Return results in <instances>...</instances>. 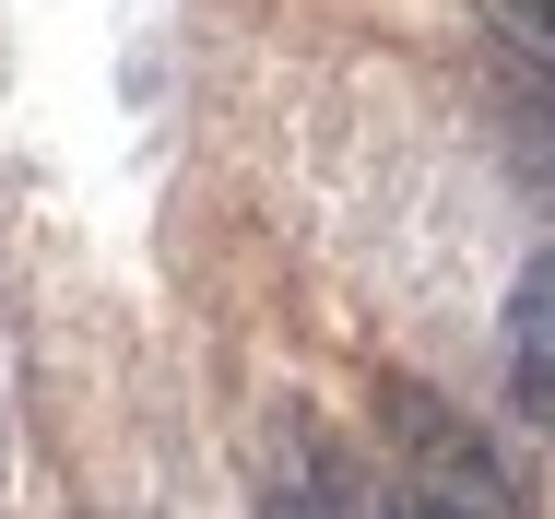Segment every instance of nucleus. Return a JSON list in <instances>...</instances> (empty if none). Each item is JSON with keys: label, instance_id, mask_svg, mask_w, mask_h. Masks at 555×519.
Wrapping results in <instances>:
<instances>
[{"label": "nucleus", "instance_id": "1", "mask_svg": "<svg viewBox=\"0 0 555 519\" xmlns=\"http://www.w3.org/2000/svg\"><path fill=\"white\" fill-rule=\"evenodd\" d=\"M378 414H390V437H402V484H426L438 508H461V519H520V472L473 437V425L449 414V402H426V390H378Z\"/></svg>", "mask_w": 555, "mask_h": 519}, {"label": "nucleus", "instance_id": "2", "mask_svg": "<svg viewBox=\"0 0 555 519\" xmlns=\"http://www.w3.org/2000/svg\"><path fill=\"white\" fill-rule=\"evenodd\" d=\"M508 366H520V402L555 414V248H532V272L508 284Z\"/></svg>", "mask_w": 555, "mask_h": 519}, {"label": "nucleus", "instance_id": "3", "mask_svg": "<svg viewBox=\"0 0 555 519\" xmlns=\"http://www.w3.org/2000/svg\"><path fill=\"white\" fill-rule=\"evenodd\" d=\"M485 24H496V48L532 72V95H555V0H485Z\"/></svg>", "mask_w": 555, "mask_h": 519}, {"label": "nucleus", "instance_id": "4", "mask_svg": "<svg viewBox=\"0 0 555 519\" xmlns=\"http://www.w3.org/2000/svg\"><path fill=\"white\" fill-rule=\"evenodd\" d=\"M366 519H461V508H438L426 484H378V508H366Z\"/></svg>", "mask_w": 555, "mask_h": 519}, {"label": "nucleus", "instance_id": "5", "mask_svg": "<svg viewBox=\"0 0 555 519\" xmlns=\"http://www.w3.org/2000/svg\"><path fill=\"white\" fill-rule=\"evenodd\" d=\"M272 519H343V508H320V496H272Z\"/></svg>", "mask_w": 555, "mask_h": 519}]
</instances>
